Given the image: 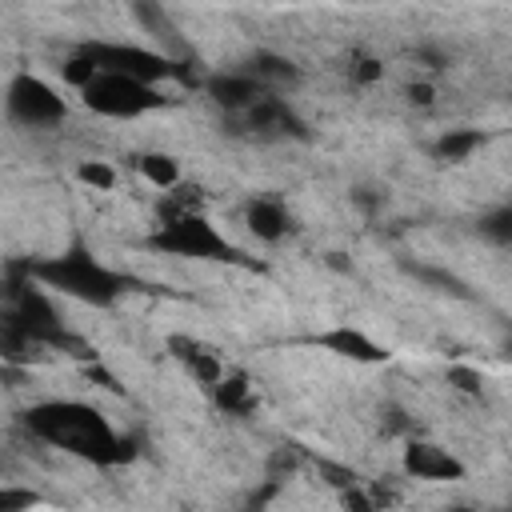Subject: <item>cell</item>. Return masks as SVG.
Here are the masks:
<instances>
[{"label": "cell", "mask_w": 512, "mask_h": 512, "mask_svg": "<svg viewBox=\"0 0 512 512\" xmlns=\"http://www.w3.org/2000/svg\"><path fill=\"white\" fill-rule=\"evenodd\" d=\"M24 428L36 440L96 468H116L132 460V444L104 420V412H96L84 400H40L24 412Z\"/></svg>", "instance_id": "1"}, {"label": "cell", "mask_w": 512, "mask_h": 512, "mask_svg": "<svg viewBox=\"0 0 512 512\" xmlns=\"http://www.w3.org/2000/svg\"><path fill=\"white\" fill-rule=\"evenodd\" d=\"M28 280L68 296V300H80V304H92V308H112L120 296H128L136 288L132 276L108 268L104 260H96L84 244H72L56 256H44V260H32L28 264Z\"/></svg>", "instance_id": "2"}, {"label": "cell", "mask_w": 512, "mask_h": 512, "mask_svg": "<svg viewBox=\"0 0 512 512\" xmlns=\"http://www.w3.org/2000/svg\"><path fill=\"white\" fill-rule=\"evenodd\" d=\"M156 252L180 256V260H224V264H244V252L216 232L212 220H204L196 208H168L160 228L148 240Z\"/></svg>", "instance_id": "3"}, {"label": "cell", "mask_w": 512, "mask_h": 512, "mask_svg": "<svg viewBox=\"0 0 512 512\" xmlns=\"http://www.w3.org/2000/svg\"><path fill=\"white\" fill-rule=\"evenodd\" d=\"M80 100L88 112L96 116H112V120H136V116H148L156 108L168 104V96L148 84V80H136V76H124V72H100L80 88Z\"/></svg>", "instance_id": "4"}, {"label": "cell", "mask_w": 512, "mask_h": 512, "mask_svg": "<svg viewBox=\"0 0 512 512\" xmlns=\"http://www.w3.org/2000/svg\"><path fill=\"white\" fill-rule=\"evenodd\" d=\"M80 56H88L100 72H124V76H136V80H148V84H160L168 76H184V68L168 56V52H156V48H144V44H124V40H84L76 48Z\"/></svg>", "instance_id": "5"}, {"label": "cell", "mask_w": 512, "mask_h": 512, "mask_svg": "<svg viewBox=\"0 0 512 512\" xmlns=\"http://www.w3.org/2000/svg\"><path fill=\"white\" fill-rule=\"evenodd\" d=\"M4 104H8V116L16 124H24V128H52V124H60L68 116L64 96L44 76H32V72H16L8 80Z\"/></svg>", "instance_id": "6"}, {"label": "cell", "mask_w": 512, "mask_h": 512, "mask_svg": "<svg viewBox=\"0 0 512 512\" xmlns=\"http://www.w3.org/2000/svg\"><path fill=\"white\" fill-rule=\"evenodd\" d=\"M244 116V128L252 132V136H264V140H304L308 132H304V120L296 116V108L288 104V100H280V96H272V92H264L248 112H240Z\"/></svg>", "instance_id": "7"}, {"label": "cell", "mask_w": 512, "mask_h": 512, "mask_svg": "<svg viewBox=\"0 0 512 512\" xmlns=\"http://www.w3.org/2000/svg\"><path fill=\"white\" fill-rule=\"evenodd\" d=\"M404 472L416 480H464V460L432 440H408L404 448Z\"/></svg>", "instance_id": "8"}, {"label": "cell", "mask_w": 512, "mask_h": 512, "mask_svg": "<svg viewBox=\"0 0 512 512\" xmlns=\"http://www.w3.org/2000/svg\"><path fill=\"white\" fill-rule=\"evenodd\" d=\"M204 92H208V100H212L216 108H224V112L240 116V112H248V108H252L268 88H264L252 72L236 68V72H216V76H208Z\"/></svg>", "instance_id": "9"}, {"label": "cell", "mask_w": 512, "mask_h": 512, "mask_svg": "<svg viewBox=\"0 0 512 512\" xmlns=\"http://www.w3.org/2000/svg\"><path fill=\"white\" fill-rule=\"evenodd\" d=\"M312 344L332 352V356H340V360H352V364H384L388 360V348L376 344L368 332H360L352 324H336V328L312 336Z\"/></svg>", "instance_id": "10"}, {"label": "cell", "mask_w": 512, "mask_h": 512, "mask_svg": "<svg viewBox=\"0 0 512 512\" xmlns=\"http://www.w3.org/2000/svg\"><path fill=\"white\" fill-rule=\"evenodd\" d=\"M168 352L180 360V368H184L196 384H204V388L220 384L224 364H220V356H216L208 344H200V340H192V336H168Z\"/></svg>", "instance_id": "11"}, {"label": "cell", "mask_w": 512, "mask_h": 512, "mask_svg": "<svg viewBox=\"0 0 512 512\" xmlns=\"http://www.w3.org/2000/svg\"><path fill=\"white\" fill-rule=\"evenodd\" d=\"M244 224H248V232H252L256 240L276 244V240L288 236L292 216H288V208H284L280 200H272V196H256V200H248V208H244Z\"/></svg>", "instance_id": "12"}, {"label": "cell", "mask_w": 512, "mask_h": 512, "mask_svg": "<svg viewBox=\"0 0 512 512\" xmlns=\"http://www.w3.org/2000/svg\"><path fill=\"white\" fill-rule=\"evenodd\" d=\"M244 72H252L268 92H272V88H292V84H300V68H296L288 56H276V52H256V56H248Z\"/></svg>", "instance_id": "13"}, {"label": "cell", "mask_w": 512, "mask_h": 512, "mask_svg": "<svg viewBox=\"0 0 512 512\" xmlns=\"http://www.w3.org/2000/svg\"><path fill=\"white\" fill-rule=\"evenodd\" d=\"M212 400H216V408L228 412V416H244V412H252V404H256L252 384H248V376H240V372H224L220 384H212Z\"/></svg>", "instance_id": "14"}, {"label": "cell", "mask_w": 512, "mask_h": 512, "mask_svg": "<svg viewBox=\"0 0 512 512\" xmlns=\"http://www.w3.org/2000/svg\"><path fill=\"white\" fill-rule=\"evenodd\" d=\"M488 144V136L480 132V128H448L436 144H432V156L436 160H444V164H460V160H468L476 148H484Z\"/></svg>", "instance_id": "15"}, {"label": "cell", "mask_w": 512, "mask_h": 512, "mask_svg": "<svg viewBox=\"0 0 512 512\" xmlns=\"http://www.w3.org/2000/svg\"><path fill=\"white\" fill-rule=\"evenodd\" d=\"M136 168H140V176H144L152 188H160V192H168V188L180 184V164H176L168 152H144V156L136 160Z\"/></svg>", "instance_id": "16"}, {"label": "cell", "mask_w": 512, "mask_h": 512, "mask_svg": "<svg viewBox=\"0 0 512 512\" xmlns=\"http://www.w3.org/2000/svg\"><path fill=\"white\" fill-rule=\"evenodd\" d=\"M480 236H488L492 244H504V248H512V204H500V208H492V212L480 220Z\"/></svg>", "instance_id": "17"}, {"label": "cell", "mask_w": 512, "mask_h": 512, "mask_svg": "<svg viewBox=\"0 0 512 512\" xmlns=\"http://www.w3.org/2000/svg\"><path fill=\"white\" fill-rule=\"evenodd\" d=\"M76 176H80L84 184H92V188H100V192H108V188H116V168H112V164H104V160H84Z\"/></svg>", "instance_id": "18"}, {"label": "cell", "mask_w": 512, "mask_h": 512, "mask_svg": "<svg viewBox=\"0 0 512 512\" xmlns=\"http://www.w3.org/2000/svg\"><path fill=\"white\" fill-rule=\"evenodd\" d=\"M348 76H352L356 84H376V80L384 76V64H380L376 56H352V60H348Z\"/></svg>", "instance_id": "19"}, {"label": "cell", "mask_w": 512, "mask_h": 512, "mask_svg": "<svg viewBox=\"0 0 512 512\" xmlns=\"http://www.w3.org/2000/svg\"><path fill=\"white\" fill-rule=\"evenodd\" d=\"M448 384H456L460 392H468V396H480V388H484V376L480 372H472V368H448Z\"/></svg>", "instance_id": "20"}, {"label": "cell", "mask_w": 512, "mask_h": 512, "mask_svg": "<svg viewBox=\"0 0 512 512\" xmlns=\"http://www.w3.org/2000/svg\"><path fill=\"white\" fill-rule=\"evenodd\" d=\"M36 496L32 492H0V512H16V508H32Z\"/></svg>", "instance_id": "21"}, {"label": "cell", "mask_w": 512, "mask_h": 512, "mask_svg": "<svg viewBox=\"0 0 512 512\" xmlns=\"http://www.w3.org/2000/svg\"><path fill=\"white\" fill-rule=\"evenodd\" d=\"M404 96H408V104H420V108H428V104L436 100L432 84H408V88H404Z\"/></svg>", "instance_id": "22"}]
</instances>
